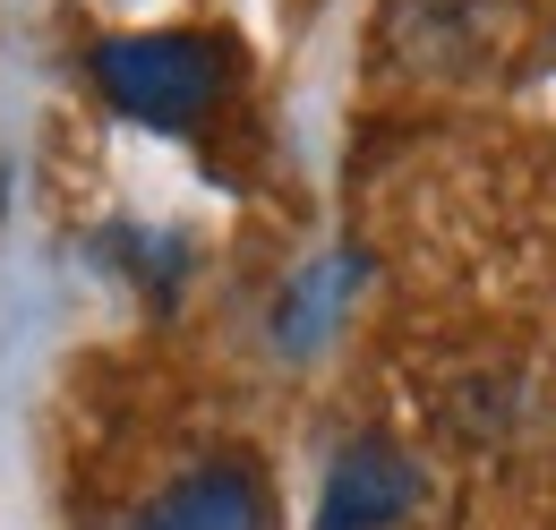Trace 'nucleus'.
Here are the masks:
<instances>
[{"mask_svg": "<svg viewBox=\"0 0 556 530\" xmlns=\"http://www.w3.org/2000/svg\"><path fill=\"white\" fill-rule=\"evenodd\" d=\"M86 68L146 129H198L231 86V52L214 35H121V43H94Z\"/></svg>", "mask_w": 556, "mask_h": 530, "instance_id": "f257e3e1", "label": "nucleus"}, {"mask_svg": "<svg viewBox=\"0 0 556 530\" xmlns=\"http://www.w3.org/2000/svg\"><path fill=\"white\" fill-rule=\"evenodd\" d=\"M343 274H351V265H334V274H308V291H291V308H282V342H308V333H317V317H334Z\"/></svg>", "mask_w": 556, "mask_h": 530, "instance_id": "20e7f679", "label": "nucleus"}, {"mask_svg": "<svg viewBox=\"0 0 556 530\" xmlns=\"http://www.w3.org/2000/svg\"><path fill=\"white\" fill-rule=\"evenodd\" d=\"M129 530H275V496L249 463H206L163 488V505H146Z\"/></svg>", "mask_w": 556, "mask_h": 530, "instance_id": "7ed1b4c3", "label": "nucleus"}, {"mask_svg": "<svg viewBox=\"0 0 556 530\" xmlns=\"http://www.w3.org/2000/svg\"><path fill=\"white\" fill-rule=\"evenodd\" d=\"M419 496L412 454H394L386 437H359L334 454L326 470V505H317V530H394Z\"/></svg>", "mask_w": 556, "mask_h": 530, "instance_id": "f03ea898", "label": "nucleus"}]
</instances>
